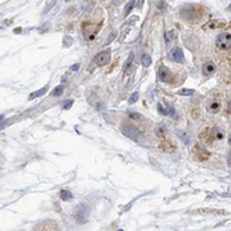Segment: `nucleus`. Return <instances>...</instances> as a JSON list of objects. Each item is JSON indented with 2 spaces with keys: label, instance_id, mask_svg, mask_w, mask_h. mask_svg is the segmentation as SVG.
<instances>
[{
  "label": "nucleus",
  "instance_id": "5",
  "mask_svg": "<svg viewBox=\"0 0 231 231\" xmlns=\"http://www.w3.org/2000/svg\"><path fill=\"white\" fill-rule=\"evenodd\" d=\"M100 28V24H86L85 27H84V35L86 36V39H93L95 35H96V32L99 31Z\"/></svg>",
  "mask_w": 231,
  "mask_h": 231
},
{
  "label": "nucleus",
  "instance_id": "2",
  "mask_svg": "<svg viewBox=\"0 0 231 231\" xmlns=\"http://www.w3.org/2000/svg\"><path fill=\"white\" fill-rule=\"evenodd\" d=\"M95 64L96 66H106L110 61V50L109 49H105V50L99 52V53L95 56Z\"/></svg>",
  "mask_w": 231,
  "mask_h": 231
},
{
  "label": "nucleus",
  "instance_id": "18",
  "mask_svg": "<svg viewBox=\"0 0 231 231\" xmlns=\"http://www.w3.org/2000/svg\"><path fill=\"white\" fill-rule=\"evenodd\" d=\"M178 93H180L181 96H189V95L195 93V91H192V89H180V91H178Z\"/></svg>",
  "mask_w": 231,
  "mask_h": 231
},
{
  "label": "nucleus",
  "instance_id": "24",
  "mask_svg": "<svg viewBox=\"0 0 231 231\" xmlns=\"http://www.w3.org/2000/svg\"><path fill=\"white\" fill-rule=\"evenodd\" d=\"M226 114H231V100L227 103V106H226Z\"/></svg>",
  "mask_w": 231,
  "mask_h": 231
},
{
  "label": "nucleus",
  "instance_id": "28",
  "mask_svg": "<svg viewBox=\"0 0 231 231\" xmlns=\"http://www.w3.org/2000/svg\"><path fill=\"white\" fill-rule=\"evenodd\" d=\"M2 118H3V116H0V120H2Z\"/></svg>",
  "mask_w": 231,
  "mask_h": 231
},
{
  "label": "nucleus",
  "instance_id": "27",
  "mask_svg": "<svg viewBox=\"0 0 231 231\" xmlns=\"http://www.w3.org/2000/svg\"><path fill=\"white\" fill-rule=\"evenodd\" d=\"M229 143L231 145V134H230V137H229Z\"/></svg>",
  "mask_w": 231,
  "mask_h": 231
},
{
  "label": "nucleus",
  "instance_id": "26",
  "mask_svg": "<svg viewBox=\"0 0 231 231\" xmlns=\"http://www.w3.org/2000/svg\"><path fill=\"white\" fill-rule=\"evenodd\" d=\"M229 163H230V166H231V153H230V156H229Z\"/></svg>",
  "mask_w": 231,
  "mask_h": 231
},
{
  "label": "nucleus",
  "instance_id": "22",
  "mask_svg": "<svg viewBox=\"0 0 231 231\" xmlns=\"http://www.w3.org/2000/svg\"><path fill=\"white\" fill-rule=\"evenodd\" d=\"M132 59H134V54H129V59H128V61L125 63V66H124V71H127L129 68V66H131V63H132Z\"/></svg>",
  "mask_w": 231,
  "mask_h": 231
},
{
  "label": "nucleus",
  "instance_id": "12",
  "mask_svg": "<svg viewBox=\"0 0 231 231\" xmlns=\"http://www.w3.org/2000/svg\"><path fill=\"white\" fill-rule=\"evenodd\" d=\"M202 70H203V74L210 75V74H213L216 71V67H215V64H213L212 61H206L203 64V67H202Z\"/></svg>",
  "mask_w": 231,
  "mask_h": 231
},
{
  "label": "nucleus",
  "instance_id": "10",
  "mask_svg": "<svg viewBox=\"0 0 231 231\" xmlns=\"http://www.w3.org/2000/svg\"><path fill=\"white\" fill-rule=\"evenodd\" d=\"M123 132H124L125 135H128L129 138L135 139V141L139 138V134H138V131H137V129H135L132 125H123Z\"/></svg>",
  "mask_w": 231,
  "mask_h": 231
},
{
  "label": "nucleus",
  "instance_id": "23",
  "mask_svg": "<svg viewBox=\"0 0 231 231\" xmlns=\"http://www.w3.org/2000/svg\"><path fill=\"white\" fill-rule=\"evenodd\" d=\"M71 106H73V100H68V102H66V103H64V110L70 109Z\"/></svg>",
  "mask_w": 231,
  "mask_h": 231
},
{
  "label": "nucleus",
  "instance_id": "11",
  "mask_svg": "<svg viewBox=\"0 0 231 231\" xmlns=\"http://www.w3.org/2000/svg\"><path fill=\"white\" fill-rule=\"evenodd\" d=\"M209 135L212 139H217V141H221L224 138V132L221 131L219 127H215V128H212L209 131Z\"/></svg>",
  "mask_w": 231,
  "mask_h": 231
},
{
  "label": "nucleus",
  "instance_id": "21",
  "mask_svg": "<svg viewBox=\"0 0 231 231\" xmlns=\"http://www.w3.org/2000/svg\"><path fill=\"white\" fill-rule=\"evenodd\" d=\"M173 38H174V34H173V31H167L166 32V42H171Z\"/></svg>",
  "mask_w": 231,
  "mask_h": 231
},
{
  "label": "nucleus",
  "instance_id": "17",
  "mask_svg": "<svg viewBox=\"0 0 231 231\" xmlns=\"http://www.w3.org/2000/svg\"><path fill=\"white\" fill-rule=\"evenodd\" d=\"M45 92H46V88H42V89H39V91H35L34 93L29 95V99H35V97H38V96H42Z\"/></svg>",
  "mask_w": 231,
  "mask_h": 231
},
{
  "label": "nucleus",
  "instance_id": "20",
  "mask_svg": "<svg viewBox=\"0 0 231 231\" xmlns=\"http://www.w3.org/2000/svg\"><path fill=\"white\" fill-rule=\"evenodd\" d=\"M138 97H139V95H138V92H135V93H132V96L129 97V100H128V103L129 105H132V103H135L138 100Z\"/></svg>",
  "mask_w": 231,
  "mask_h": 231
},
{
  "label": "nucleus",
  "instance_id": "29",
  "mask_svg": "<svg viewBox=\"0 0 231 231\" xmlns=\"http://www.w3.org/2000/svg\"><path fill=\"white\" fill-rule=\"evenodd\" d=\"M120 231H123V230H120Z\"/></svg>",
  "mask_w": 231,
  "mask_h": 231
},
{
  "label": "nucleus",
  "instance_id": "19",
  "mask_svg": "<svg viewBox=\"0 0 231 231\" xmlns=\"http://www.w3.org/2000/svg\"><path fill=\"white\" fill-rule=\"evenodd\" d=\"M61 93H63V86L61 85L56 86V88L53 89V92H52V95H53V96H60Z\"/></svg>",
  "mask_w": 231,
  "mask_h": 231
},
{
  "label": "nucleus",
  "instance_id": "3",
  "mask_svg": "<svg viewBox=\"0 0 231 231\" xmlns=\"http://www.w3.org/2000/svg\"><path fill=\"white\" fill-rule=\"evenodd\" d=\"M157 74H159L160 81H163V82H166V84H171L173 82V74H171V71H170L167 67H164V66H160V67H159Z\"/></svg>",
  "mask_w": 231,
  "mask_h": 231
},
{
  "label": "nucleus",
  "instance_id": "8",
  "mask_svg": "<svg viewBox=\"0 0 231 231\" xmlns=\"http://www.w3.org/2000/svg\"><path fill=\"white\" fill-rule=\"evenodd\" d=\"M170 57L175 63H184V54L180 48H173L171 52H170Z\"/></svg>",
  "mask_w": 231,
  "mask_h": 231
},
{
  "label": "nucleus",
  "instance_id": "6",
  "mask_svg": "<svg viewBox=\"0 0 231 231\" xmlns=\"http://www.w3.org/2000/svg\"><path fill=\"white\" fill-rule=\"evenodd\" d=\"M88 212H89V209H88V206H86L85 203L78 206V209H77V212H75V217H77L78 223H85V221H86V216H88Z\"/></svg>",
  "mask_w": 231,
  "mask_h": 231
},
{
  "label": "nucleus",
  "instance_id": "14",
  "mask_svg": "<svg viewBox=\"0 0 231 231\" xmlns=\"http://www.w3.org/2000/svg\"><path fill=\"white\" fill-rule=\"evenodd\" d=\"M159 111H160L161 114H164V116H169V114H173L174 113V109H173V106H169V107H164L163 105H159Z\"/></svg>",
  "mask_w": 231,
  "mask_h": 231
},
{
  "label": "nucleus",
  "instance_id": "9",
  "mask_svg": "<svg viewBox=\"0 0 231 231\" xmlns=\"http://www.w3.org/2000/svg\"><path fill=\"white\" fill-rule=\"evenodd\" d=\"M207 28H231V22L229 21H221V20H215V21H210L206 24Z\"/></svg>",
  "mask_w": 231,
  "mask_h": 231
},
{
  "label": "nucleus",
  "instance_id": "13",
  "mask_svg": "<svg viewBox=\"0 0 231 231\" xmlns=\"http://www.w3.org/2000/svg\"><path fill=\"white\" fill-rule=\"evenodd\" d=\"M221 105L219 100H213V102H210L209 105H207V110H209V113H217L219 110H220Z\"/></svg>",
  "mask_w": 231,
  "mask_h": 231
},
{
  "label": "nucleus",
  "instance_id": "1",
  "mask_svg": "<svg viewBox=\"0 0 231 231\" xmlns=\"http://www.w3.org/2000/svg\"><path fill=\"white\" fill-rule=\"evenodd\" d=\"M216 46L220 50H229V49H231V35L227 32L220 34L216 38Z\"/></svg>",
  "mask_w": 231,
  "mask_h": 231
},
{
  "label": "nucleus",
  "instance_id": "4",
  "mask_svg": "<svg viewBox=\"0 0 231 231\" xmlns=\"http://www.w3.org/2000/svg\"><path fill=\"white\" fill-rule=\"evenodd\" d=\"M35 231H60V227L56 221H43L36 226Z\"/></svg>",
  "mask_w": 231,
  "mask_h": 231
},
{
  "label": "nucleus",
  "instance_id": "25",
  "mask_svg": "<svg viewBox=\"0 0 231 231\" xmlns=\"http://www.w3.org/2000/svg\"><path fill=\"white\" fill-rule=\"evenodd\" d=\"M78 68H79V64H74L73 67H71V71H77Z\"/></svg>",
  "mask_w": 231,
  "mask_h": 231
},
{
  "label": "nucleus",
  "instance_id": "15",
  "mask_svg": "<svg viewBox=\"0 0 231 231\" xmlns=\"http://www.w3.org/2000/svg\"><path fill=\"white\" fill-rule=\"evenodd\" d=\"M60 198H61L63 201H70V199L73 198V193H71L70 191L63 189V191H60Z\"/></svg>",
  "mask_w": 231,
  "mask_h": 231
},
{
  "label": "nucleus",
  "instance_id": "16",
  "mask_svg": "<svg viewBox=\"0 0 231 231\" xmlns=\"http://www.w3.org/2000/svg\"><path fill=\"white\" fill-rule=\"evenodd\" d=\"M151 63H152L151 56H149V54H143V56H142V66H143V67H149Z\"/></svg>",
  "mask_w": 231,
  "mask_h": 231
},
{
  "label": "nucleus",
  "instance_id": "7",
  "mask_svg": "<svg viewBox=\"0 0 231 231\" xmlns=\"http://www.w3.org/2000/svg\"><path fill=\"white\" fill-rule=\"evenodd\" d=\"M193 153H195V157L198 159V160H207L209 156H210V153L206 151V149H203L199 145H196L195 148H193Z\"/></svg>",
  "mask_w": 231,
  "mask_h": 231
}]
</instances>
